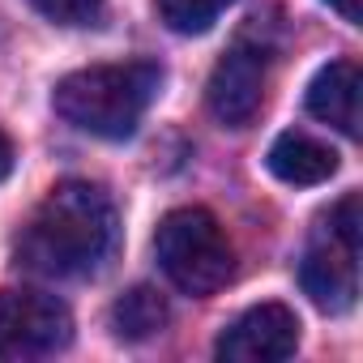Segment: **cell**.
I'll list each match as a JSON object with an SVG mask.
<instances>
[{
	"mask_svg": "<svg viewBox=\"0 0 363 363\" xmlns=\"http://www.w3.org/2000/svg\"><path fill=\"white\" fill-rule=\"evenodd\" d=\"M299 346V316L286 303H257L231 320L218 337V359L227 363H278Z\"/></svg>",
	"mask_w": 363,
	"mask_h": 363,
	"instance_id": "obj_7",
	"label": "cell"
},
{
	"mask_svg": "<svg viewBox=\"0 0 363 363\" xmlns=\"http://www.w3.org/2000/svg\"><path fill=\"white\" fill-rule=\"evenodd\" d=\"M167 320H171V308L154 286H133L111 303V329L120 342H145L162 333Z\"/></svg>",
	"mask_w": 363,
	"mask_h": 363,
	"instance_id": "obj_10",
	"label": "cell"
},
{
	"mask_svg": "<svg viewBox=\"0 0 363 363\" xmlns=\"http://www.w3.org/2000/svg\"><path fill=\"white\" fill-rule=\"evenodd\" d=\"M303 295L329 312L342 316L359 299V193H346L316 227L299 261Z\"/></svg>",
	"mask_w": 363,
	"mask_h": 363,
	"instance_id": "obj_4",
	"label": "cell"
},
{
	"mask_svg": "<svg viewBox=\"0 0 363 363\" xmlns=\"http://www.w3.org/2000/svg\"><path fill=\"white\" fill-rule=\"evenodd\" d=\"M13 171V145H9V137L0 133V179H5Z\"/></svg>",
	"mask_w": 363,
	"mask_h": 363,
	"instance_id": "obj_14",
	"label": "cell"
},
{
	"mask_svg": "<svg viewBox=\"0 0 363 363\" xmlns=\"http://www.w3.org/2000/svg\"><path fill=\"white\" fill-rule=\"evenodd\" d=\"M265 167L282 179V184H299V189H308V184H325V179L337 171V150L333 145H325L320 137H312V133H282V137H274V145H269V154H265Z\"/></svg>",
	"mask_w": 363,
	"mask_h": 363,
	"instance_id": "obj_9",
	"label": "cell"
},
{
	"mask_svg": "<svg viewBox=\"0 0 363 363\" xmlns=\"http://www.w3.org/2000/svg\"><path fill=\"white\" fill-rule=\"evenodd\" d=\"M162 86V69L154 60H128V65H94V69H77L69 73L56 94L52 107L60 111V120H69L73 128L103 137V141H124L137 133L145 107L154 103Z\"/></svg>",
	"mask_w": 363,
	"mask_h": 363,
	"instance_id": "obj_2",
	"label": "cell"
},
{
	"mask_svg": "<svg viewBox=\"0 0 363 363\" xmlns=\"http://www.w3.org/2000/svg\"><path fill=\"white\" fill-rule=\"evenodd\" d=\"M359 65L354 60H333L325 65L312 86H308V111L320 124H333L346 137H359Z\"/></svg>",
	"mask_w": 363,
	"mask_h": 363,
	"instance_id": "obj_8",
	"label": "cell"
},
{
	"mask_svg": "<svg viewBox=\"0 0 363 363\" xmlns=\"http://www.w3.org/2000/svg\"><path fill=\"white\" fill-rule=\"evenodd\" d=\"M116 248V206L90 179H65L30 214L18 261L43 278H82L94 274Z\"/></svg>",
	"mask_w": 363,
	"mask_h": 363,
	"instance_id": "obj_1",
	"label": "cell"
},
{
	"mask_svg": "<svg viewBox=\"0 0 363 363\" xmlns=\"http://www.w3.org/2000/svg\"><path fill=\"white\" fill-rule=\"evenodd\" d=\"M329 5H333L350 26H359V22H363V0H329Z\"/></svg>",
	"mask_w": 363,
	"mask_h": 363,
	"instance_id": "obj_13",
	"label": "cell"
},
{
	"mask_svg": "<svg viewBox=\"0 0 363 363\" xmlns=\"http://www.w3.org/2000/svg\"><path fill=\"white\" fill-rule=\"evenodd\" d=\"M265 77H269V48L240 35L218 56V65L206 82V103H210L214 120L227 128L252 124L261 103H265Z\"/></svg>",
	"mask_w": 363,
	"mask_h": 363,
	"instance_id": "obj_6",
	"label": "cell"
},
{
	"mask_svg": "<svg viewBox=\"0 0 363 363\" xmlns=\"http://www.w3.org/2000/svg\"><path fill=\"white\" fill-rule=\"evenodd\" d=\"M235 0H154L167 30L175 35H206Z\"/></svg>",
	"mask_w": 363,
	"mask_h": 363,
	"instance_id": "obj_11",
	"label": "cell"
},
{
	"mask_svg": "<svg viewBox=\"0 0 363 363\" xmlns=\"http://www.w3.org/2000/svg\"><path fill=\"white\" fill-rule=\"evenodd\" d=\"M73 342V316L56 295L0 291V363L48 359Z\"/></svg>",
	"mask_w": 363,
	"mask_h": 363,
	"instance_id": "obj_5",
	"label": "cell"
},
{
	"mask_svg": "<svg viewBox=\"0 0 363 363\" xmlns=\"http://www.w3.org/2000/svg\"><path fill=\"white\" fill-rule=\"evenodd\" d=\"M30 5L56 26H94L103 13V0H30Z\"/></svg>",
	"mask_w": 363,
	"mask_h": 363,
	"instance_id": "obj_12",
	"label": "cell"
},
{
	"mask_svg": "<svg viewBox=\"0 0 363 363\" xmlns=\"http://www.w3.org/2000/svg\"><path fill=\"white\" fill-rule=\"evenodd\" d=\"M154 257L167 274V282L184 295H214L231 282L235 274V252L231 240L223 231V223L201 210V206H184L171 210L158 231H154Z\"/></svg>",
	"mask_w": 363,
	"mask_h": 363,
	"instance_id": "obj_3",
	"label": "cell"
}]
</instances>
